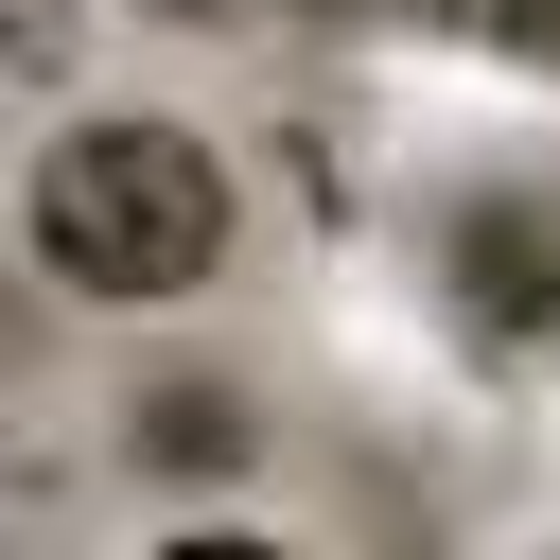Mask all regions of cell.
Returning a JSON list of instances; mask_svg holds the SVG:
<instances>
[{
	"mask_svg": "<svg viewBox=\"0 0 560 560\" xmlns=\"http://www.w3.org/2000/svg\"><path fill=\"white\" fill-rule=\"evenodd\" d=\"M18 245L88 315H175V298L228 280L245 192H228L210 122H175V105H70L35 140V175H18Z\"/></svg>",
	"mask_w": 560,
	"mask_h": 560,
	"instance_id": "cell-1",
	"label": "cell"
}]
</instances>
